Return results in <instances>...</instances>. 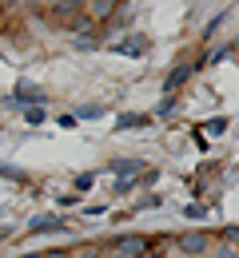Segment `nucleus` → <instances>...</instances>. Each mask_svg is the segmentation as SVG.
<instances>
[{"label":"nucleus","mask_w":239,"mask_h":258,"mask_svg":"<svg viewBox=\"0 0 239 258\" xmlns=\"http://www.w3.org/2000/svg\"><path fill=\"white\" fill-rule=\"evenodd\" d=\"M120 250L132 258H148V242L144 238H120Z\"/></svg>","instance_id":"obj_9"},{"label":"nucleus","mask_w":239,"mask_h":258,"mask_svg":"<svg viewBox=\"0 0 239 258\" xmlns=\"http://www.w3.org/2000/svg\"><path fill=\"white\" fill-rule=\"evenodd\" d=\"M215 258H239V254L231 250V246H219V250H215Z\"/></svg>","instance_id":"obj_20"},{"label":"nucleus","mask_w":239,"mask_h":258,"mask_svg":"<svg viewBox=\"0 0 239 258\" xmlns=\"http://www.w3.org/2000/svg\"><path fill=\"white\" fill-rule=\"evenodd\" d=\"M32 234H56V230H68V223L60 219V215H36L32 223H28Z\"/></svg>","instance_id":"obj_4"},{"label":"nucleus","mask_w":239,"mask_h":258,"mask_svg":"<svg viewBox=\"0 0 239 258\" xmlns=\"http://www.w3.org/2000/svg\"><path fill=\"white\" fill-rule=\"evenodd\" d=\"M84 258H96V254H84Z\"/></svg>","instance_id":"obj_23"},{"label":"nucleus","mask_w":239,"mask_h":258,"mask_svg":"<svg viewBox=\"0 0 239 258\" xmlns=\"http://www.w3.org/2000/svg\"><path fill=\"white\" fill-rule=\"evenodd\" d=\"M44 4H60V0H44Z\"/></svg>","instance_id":"obj_22"},{"label":"nucleus","mask_w":239,"mask_h":258,"mask_svg":"<svg viewBox=\"0 0 239 258\" xmlns=\"http://www.w3.org/2000/svg\"><path fill=\"white\" fill-rule=\"evenodd\" d=\"M183 215H187V219H204V215H207V207H200V203L192 207V203H187V207H183Z\"/></svg>","instance_id":"obj_16"},{"label":"nucleus","mask_w":239,"mask_h":258,"mask_svg":"<svg viewBox=\"0 0 239 258\" xmlns=\"http://www.w3.org/2000/svg\"><path fill=\"white\" fill-rule=\"evenodd\" d=\"M148 123H152V115H139V111H124V115L116 119L120 131H139V127H148Z\"/></svg>","instance_id":"obj_6"},{"label":"nucleus","mask_w":239,"mask_h":258,"mask_svg":"<svg viewBox=\"0 0 239 258\" xmlns=\"http://www.w3.org/2000/svg\"><path fill=\"white\" fill-rule=\"evenodd\" d=\"M100 115H104L100 103H88V107H80V111H76V119H100Z\"/></svg>","instance_id":"obj_12"},{"label":"nucleus","mask_w":239,"mask_h":258,"mask_svg":"<svg viewBox=\"0 0 239 258\" xmlns=\"http://www.w3.org/2000/svg\"><path fill=\"white\" fill-rule=\"evenodd\" d=\"M112 171H116L120 179H124V175L132 179V175H144L148 167H144V159H116V163H112Z\"/></svg>","instance_id":"obj_7"},{"label":"nucleus","mask_w":239,"mask_h":258,"mask_svg":"<svg viewBox=\"0 0 239 258\" xmlns=\"http://www.w3.org/2000/svg\"><path fill=\"white\" fill-rule=\"evenodd\" d=\"M24 119H28V123H44V107H24Z\"/></svg>","instance_id":"obj_14"},{"label":"nucleus","mask_w":239,"mask_h":258,"mask_svg":"<svg viewBox=\"0 0 239 258\" xmlns=\"http://www.w3.org/2000/svg\"><path fill=\"white\" fill-rule=\"evenodd\" d=\"M171 111H175V96H164V103L156 107V115H171Z\"/></svg>","instance_id":"obj_15"},{"label":"nucleus","mask_w":239,"mask_h":258,"mask_svg":"<svg viewBox=\"0 0 239 258\" xmlns=\"http://www.w3.org/2000/svg\"><path fill=\"white\" fill-rule=\"evenodd\" d=\"M8 103H24V107H40V103H44V88H40V84H28V80H20Z\"/></svg>","instance_id":"obj_1"},{"label":"nucleus","mask_w":239,"mask_h":258,"mask_svg":"<svg viewBox=\"0 0 239 258\" xmlns=\"http://www.w3.org/2000/svg\"><path fill=\"white\" fill-rule=\"evenodd\" d=\"M112 52H120V56H144L148 52V40H120V44H112Z\"/></svg>","instance_id":"obj_8"},{"label":"nucleus","mask_w":239,"mask_h":258,"mask_svg":"<svg viewBox=\"0 0 239 258\" xmlns=\"http://www.w3.org/2000/svg\"><path fill=\"white\" fill-rule=\"evenodd\" d=\"M192 72H196V64H175L168 76H164V84H160V88H164V96H175V92L192 80Z\"/></svg>","instance_id":"obj_2"},{"label":"nucleus","mask_w":239,"mask_h":258,"mask_svg":"<svg viewBox=\"0 0 239 258\" xmlns=\"http://www.w3.org/2000/svg\"><path fill=\"white\" fill-rule=\"evenodd\" d=\"M0 8H4V0H0Z\"/></svg>","instance_id":"obj_24"},{"label":"nucleus","mask_w":239,"mask_h":258,"mask_svg":"<svg viewBox=\"0 0 239 258\" xmlns=\"http://www.w3.org/2000/svg\"><path fill=\"white\" fill-rule=\"evenodd\" d=\"M80 12H84V0H60V4H52V16H56V20H68V24Z\"/></svg>","instance_id":"obj_5"},{"label":"nucleus","mask_w":239,"mask_h":258,"mask_svg":"<svg viewBox=\"0 0 239 258\" xmlns=\"http://www.w3.org/2000/svg\"><path fill=\"white\" fill-rule=\"evenodd\" d=\"M139 183H144V187H152V183H160V171H144V175H139Z\"/></svg>","instance_id":"obj_19"},{"label":"nucleus","mask_w":239,"mask_h":258,"mask_svg":"<svg viewBox=\"0 0 239 258\" xmlns=\"http://www.w3.org/2000/svg\"><path fill=\"white\" fill-rule=\"evenodd\" d=\"M88 24H92V20H88V16H76V20H72L68 28H72V32H88Z\"/></svg>","instance_id":"obj_18"},{"label":"nucleus","mask_w":239,"mask_h":258,"mask_svg":"<svg viewBox=\"0 0 239 258\" xmlns=\"http://www.w3.org/2000/svg\"><path fill=\"white\" fill-rule=\"evenodd\" d=\"M96 183V175H76V191H88Z\"/></svg>","instance_id":"obj_17"},{"label":"nucleus","mask_w":239,"mask_h":258,"mask_svg":"<svg viewBox=\"0 0 239 258\" xmlns=\"http://www.w3.org/2000/svg\"><path fill=\"white\" fill-rule=\"evenodd\" d=\"M24 258H44V254H24Z\"/></svg>","instance_id":"obj_21"},{"label":"nucleus","mask_w":239,"mask_h":258,"mask_svg":"<svg viewBox=\"0 0 239 258\" xmlns=\"http://www.w3.org/2000/svg\"><path fill=\"white\" fill-rule=\"evenodd\" d=\"M179 250H183L187 258H204L207 250H211V238H207L204 230H196V234H183V238H179Z\"/></svg>","instance_id":"obj_3"},{"label":"nucleus","mask_w":239,"mask_h":258,"mask_svg":"<svg viewBox=\"0 0 239 258\" xmlns=\"http://www.w3.org/2000/svg\"><path fill=\"white\" fill-rule=\"evenodd\" d=\"M231 52H235L231 44H223V48H211V52L204 56V64H200V68H207V64H219V60H223V56H231Z\"/></svg>","instance_id":"obj_10"},{"label":"nucleus","mask_w":239,"mask_h":258,"mask_svg":"<svg viewBox=\"0 0 239 258\" xmlns=\"http://www.w3.org/2000/svg\"><path fill=\"white\" fill-rule=\"evenodd\" d=\"M204 131H207V135H223V131H227V119H207Z\"/></svg>","instance_id":"obj_13"},{"label":"nucleus","mask_w":239,"mask_h":258,"mask_svg":"<svg viewBox=\"0 0 239 258\" xmlns=\"http://www.w3.org/2000/svg\"><path fill=\"white\" fill-rule=\"evenodd\" d=\"M112 8H116V0H96V4H92L96 20H108V16H112Z\"/></svg>","instance_id":"obj_11"}]
</instances>
